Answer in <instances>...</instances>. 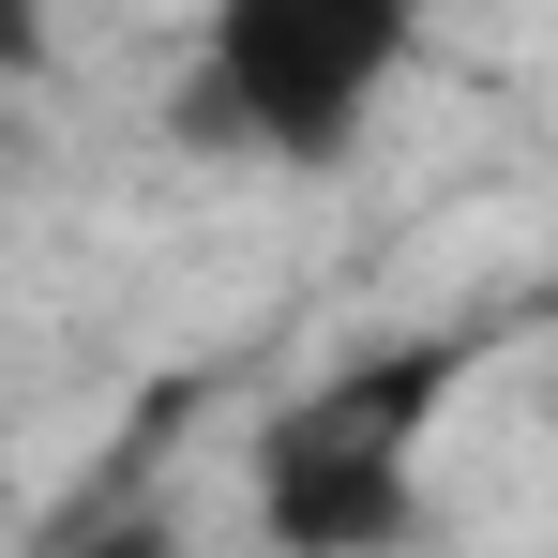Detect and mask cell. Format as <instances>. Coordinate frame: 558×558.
Instances as JSON below:
<instances>
[{
  "label": "cell",
  "mask_w": 558,
  "mask_h": 558,
  "mask_svg": "<svg viewBox=\"0 0 558 558\" xmlns=\"http://www.w3.org/2000/svg\"><path fill=\"white\" fill-rule=\"evenodd\" d=\"M453 392H468L453 332H392L363 363L302 377L257 423V453H242L257 544L272 558H408V529H423V438H438Z\"/></svg>",
  "instance_id": "obj_1"
},
{
  "label": "cell",
  "mask_w": 558,
  "mask_h": 558,
  "mask_svg": "<svg viewBox=\"0 0 558 558\" xmlns=\"http://www.w3.org/2000/svg\"><path fill=\"white\" fill-rule=\"evenodd\" d=\"M408 61H423L408 0H211L196 76H182V136L257 151V167H348Z\"/></svg>",
  "instance_id": "obj_2"
},
{
  "label": "cell",
  "mask_w": 558,
  "mask_h": 558,
  "mask_svg": "<svg viewBox=\"0 0 558 558\" xmlns=\"http://www.w3.org/2000/svg\"><path fill=\"white\" fill-rule=\"evenodd\" d=\"M31 558H182V513H167V498H92V513H61Z\"/></svg>",
  "instance_id": "obj_3"
}]
</instances>
